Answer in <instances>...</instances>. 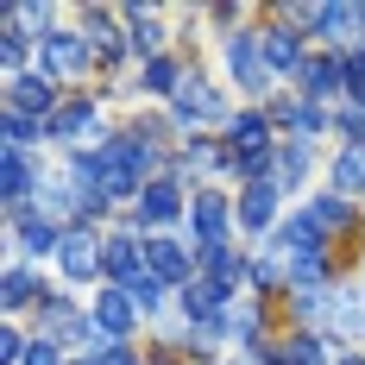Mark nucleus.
<instances>
[{"instance_id":"obj_13","label":"nucleus","mask_w":365,"mask_h":365,"mask_svg":"<svg viewBox=\"0 0 365 365\" xmlns=\"http://www.w3.org/2000/svg\"><path fill=\"white\" fill-rule=\"evenodd\" d=\"M95 126V101H70V108L51 120V139H76V133H88Z\"/></svg>"},{"instance_id":"obj_28","label":"nucleus","mask_w":365,"mask_h":365,"mask_svg":"<svg viewBox=\"0 0 365 365\" xmlns=\"http://www.w3.org/2000/svg\"><path fill=\"white\" fill-rule=\"evenodd\" d=\"M88 365H133V353L113 340V346H101V353H88Z\"/></svg>"},{"instance_id":"obj_21","label":"nucleus","mask_w":365,"mask_h":365,"mask_svg":"<svg viewBox=\"0 0 365 365\" xmlns=\"http://www.w3.org/2000/svg\"><path fill=\"white\" fill-rule=\"evenodd\" d=\"M208 271H215V284H220V290H227V284H233V277H240L246 264H240V258L227 252V246H208Z\"/></svg>"},{"instance_id":"obj_2","label":"nucleus","mask_w":365,"mask_h":365,"mask_svg":"<svg viewBox=\"0 0 365 365\" xmlns=\"http://www.w3.org/2000/svg\"><path fill=\"white\" fill-rule=\"evenodd\" d=\"M145 271L158 284H182L189 277V252H182L177 240H145Z\"/></svg>"},{"instance_id":"obj_8","label":"nucleus","mask_w":365,"mask_h":365,"mask_svg":"<svg viewBox=\"0 0 365 365\" xmlns=\"http://www.w3.org/2000/svg\"><path fill=\"white\" fill-rule=\"evenodd\" d=\"M108 271H113V277H126V290L151 277V271H145V252H139L133 240H108Z\"/></svg>"},{"instance_id":"obj_18","label":"nucleus","mask_w":365,"mask_h":365,"mask_svg":"<svg viewBox=\"0 0 365 365\" xmlns=\"http://www.w3.org/2000/svg\"><path fill=\"white\" fill-rule=\"evenodd\" d=\"M309 220H315L322 233H334V227H346V220H353V208H346V195H322V202L309 208Z\"/></svg>"},{"instance_id":"obj_1","label":"nucleus","mask_w":365,"mask_h":365,"mask_svg":"<svg viewBox=\"0 0 365 365\" xmlns=\"http://www.w3.org/2000/svg\"><path fill=\"white\" fill-rule=\"evenodd\" d=\"M38 44H44V51H38L44 70H57V76H82L88 70V44L76 32H51V38H38Z\"/></svg>"},{"instance_id":"obj_14","label":"nucleus","mask_w":365,"mask_h":365,"mask_svg":"<svg viewBox=\"0 0 365 365\" xmlns=\"http://www.w3.org/2000/svg\"><path fill=\"white\" fill-rule=\"evenodd\" d=\"M177 113H182V120H208V113H220V101L208 95V82H182V95H177Z\"/></svg>"},{"instance_id":"obj_4","label":"nucleus","mask_w":365,"mask_h":365,"mask_svg":"<svg viewBox=\"0 0 365 365\" xmlns=\"http://www.w3.org/2000/svg\"><path fill=\"white\" fill-rule=\"evenodd\" d=\"M51 101H57V88H51V76H13V113H51Z\"/></svg>"},{"instance_id":"obj_16","label":"nucleus","mask_w":365,"mask_h":365,"mask_svg":"<svg viewBox=\"0 0 365 365\" xmlns=\"http://www.w3.org/2000/svg\"><path fill=\"white\" fill-rule=\"evenodd\" d=\"M6 195H13V215H19V202L32 195V164H26V151H6Z\"/></svg>"},{"instance_id":"obj_25","label":"nucleus","mask_w":365,"mask_h":365,"mask_svg":"<svg viewBox=\"0 0 365 365\" xmlns=\"http://www.w3.org/2000/svg\"><path fill=\"white\" fill-rule=\"evenodd\" d=\"M6 139H13V151H26L38 139V120H26V113H6Z\"/></svg>"},{"instance_id":"obj_12","label":"nucleus","mask_w":365,"mask_h":365,"mask_svg":"<svg viewBox=\"0 0 365 365\" xmlns=\"http://www.w3.org/2000/svg\"><path fill=\"white\" fill-rule=\"evenodd\" d=\"M334 189H340V195H346V189L365 195V145H346V151H340V164H334Z\"/></svg>"},{"instance_id":"obj_3","label":"nucleus","mask_w":365,"mask_h":365,"mask_svg":"<svg viewBox=\"0 0 365 365\" xmlns=\"http://www.w3.org/2000/svg\"><path fill=\"white\" fill-rule=\"evenodd\" d=\"M57 258H63V271L82 284V277H95V264H108V246H95L88 233H63V252Z\"/></svg>"},{"instance_id":"obj_17","label":"nucleus","mask_w":365,"mask_h":365,"mask_svg":"<svg viewBox=\"0 0 365 365\" xmlns=\"http://www.w3.org/2000/svg\"><path fill=\"white\" fill-rule=\"evenodd\" d=\"M340 63H302V88H309V101H322V95H334V82H340Z\"/></svg>"},{"instance_id":"obj_6","label":"nucleus","mask_w":365,"mask_h":365,"mask_svg":"<svg viewBox=\"0 0 365 365\" xmlns=\"http://www.w3.org/2000/svg\"><path fill=\"white\" fill-rule=\"evenodd\" d=\"M133 315H139V302H133V290H108V296H95V322L120 340V334L133 328Z\"/></svg>"},{"instance_id":"obj_15","label":"nucleus","mask_w":365,"mask_h":365,"mask_svg":"<svg viewBox=\"0 0 365 365\" xmlns=\"http://www.w3.org/2000/svg\"><path fill=\"white\" fill-rule=\"evenodd\" d=\"M264 63H271V70H302V44H296L290 32H271L264 38Z\"/></svg>"},{"instance_id":"obj_9","label":"nucleus","mask_w":365,"mask_h":365,"mask_svg":"<svg viewBox=\"0 0 365 365\" xmlns=\"http://www.w3.org/2000/svg\"><path fill=\"white\" fill-rule=\"evenodd\" d=\"M139 215L158 220V227H164V220H177V215H182V189H177V182H151L145 195H139Z\"/></svg>"},{"instance_id":"obj_23","label":"nucleus","mask_w":365,"mask_h":365,"mask_svg":"<svg viewBox=\"0 0 365 365\" xmlns=\"http://www.w3.org/2000/svg\"><path fill=\"white\" fill-rule=\"evenodd\" d=\"M277 170H284V182H302V177H309V145H284Z\"/></svg>"},{"instance_id":"obj_26","label":"nucleus","mask_w":365,"mask_h":365,"mask_svg":"<svg viewBox=\"0 0 365 365\" xmlns=\"http://www.w3.org/2000/svg\"><path fill=\"white\" fill-rule=\"evenodd\" d=\"M133 302H139V309H158V302H164V284H158V277L133 284Z\"/></svg>"},{"instance_id":"obj_10","label":"nucleus","mask_w":365,"mask_h":365,"mask_svg":"<svg viewBox=\"0 0 365 365\" xmlns=\"http://www.w3.org/2000/svg\"><path fill=\"white\" fill-rule=\"evenodd\" d=\"M189 220H195V233H202V252L220 246V233H227V208H220V195H195Z\"/></svg>"},{"instance_id":"obj_29","label":"nucleus","mask_w":365,"mask_h":365,"mask_svg":"<svg viewBox=\"0 0 365 365\" xmlns=\"http://www.w3.org/2000/svg\"><path fill=\"white\" fill-rule=\"evenodd\" d=\"M0 359H6V365H13V359H26V340H19V334H13V328L0 334Z\"/></svg>"},{"instance_id":"obj_31","label":"nucleus","mask_w":365,"mask_h":365,"mask_svg":"<svg viewBox=\"0 0 365 365\" xmlns=\"http://www.w3.org/2000/svg\"><path fill=\"white\" fill-rule=\"evenodd\" d=\"M340 133H353V139H359V133H365V108H346V113H340Z\"/></svg>"},{"instance_id":"obj_24","label":"nucleus","mask_w":365,"mask_h":365,"mask_svg":"<svg viewBox=\"0 0 365 365\" xmlns=\"http://www.w3.org/2000/svg\"><path fill=\"white\" fill-rule=\"evenodd\" d=\"M277 365H322V346H315V340H290V346L277 353Z\"/></svg>"},{"instance_id":"obj_11","label":"nucleus","mask_w":365,"mask_h":365,"mask_svg":"<svg viewBox=\"0 0 365 365\" xmlns=\"http://www.w3.org/2000/svg\"><path fill=\"white\" fill-rule=\"evenodd\" d=\"M271 215H277V189H271V182H258V189H246V202H240V220H246V227H271Z\"/></svg>"},{"instance_id":"obj_22","label":"nucleus","mask_w":365,"mask_h":365,"mask_svg":"<svg viewBox=\"0 0 365 365\" xmlns=\"http://www.w3.org/2000/svg\"><path fill=\"white\" fill-rule=\"evenodd\" d=\"M26 51H32V38L19 32V26H6V38H0V57H6V70H19V63H26Z\"/></svg>"},{"instance_id":"obj_27","label":"nucleus","mask_w":365,"mask_h":365,"mask_svg":"<svg viewBox=\"0 0 365 365\" xmlns=\"http://www.w3.org/2000/svg\"><path fill=\"white\" fill-rule=\"evenodd\" d=\"M145 88H177V70H170V63L158 57V63H151V70H145Z\"/></svg>"},{"instance_id":"obj_32","label":"nucleus","mask_w":365,"mask_h":365,"mask_svg":"<svg viewBox=\"0 0 365 365\" xmlns=\"http://www.w3.org/2000/svg\"><path fill=\"white\" fill-rule=\"evenodd\" d=\"M340 365H365V359H340Z\"/></svg>"},{"instance_id":"obj_7","label":"nucleus","mask_w":365,"mask_h":365,"mask_svg":"<svg viewBox=\"0 0 365 365\" xmlns=\"http://www.w3.org/2000/svg\"><path fill=\"white\" fill-rule=\"evenodd\" d=\"M227 70H233V82H246V88L264 82V57H258L252 38H233V44H227Z\"/></svg>"},{"instance_id":"obj_30","label":"nucleus","mask_w":365,"mask_h":365,"mask_svg":"<svg viewBox=\"0 0 365 365\" xmlns=\"http://www.w3.org/2000/svg\"><path fill=\"white\" fill-rule=\"evenodd\" d=\"M26 365H57V340H38L32 353H26Z\"/></svg>"},{"instance_id":"obj_19","label":"nucleus","mask_w":365,"mask_h":365,"mask_svg":"<svg viewBox=\"0 0 365 365\" xmlns=\"http://www.w3.org/2000/svg\"><path fill=\"white\" fill-rule=\"evenodd\" d=\"M359 19H365V13H353V6H315V26H322V32H328V38L353 32Z\"/></svg>"},{"instance_id":"obj_5","label":"nucleus","mask_w":365,"mask_h":365,"mask_svg":"<svg viewBox=\"0 0 365 365\" xmlns=\"http://www.w3.org/2000/svg\"><path fill=\"white\" fill-rule=\"evenodd\" d=\"M19 220V246H26V252H63V233H57V220L51 215H13Z\"/></svg>"},{"instance_id":"obj_20","label":"nucleus","mask_w":365,"mask_h":365,"mask_svg":"<svg viewBox=\"0 0 365 365\" xmlns=\"http://www.w3.org/2000/svg\"><path fill=\"white\" fill-rule=\"evenodd\" d=\"M38 296V284H32V271H19V264H13V271H6V309H26V302H32Z\"/></svg>"}]
</instances>
